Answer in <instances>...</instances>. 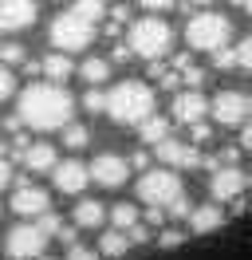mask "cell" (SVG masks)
I'll list each match as a JSON object with an SVG mask.
<instances>
[{
	"instance_id": "cell-25",
	"label": "cell",
	"mask_w": 252,
	"mask_h": 260,
	"mask_svg": "<svg viewBox=\"0 0 252 260\" xmlns=\"http://www.w3.org/2000/svg\"><path fill=\"white\" fill-rule=\"evenodd\" d=\"M213 67H217V71H233V67H236V48H229V44L217 48V51H213Z\"/></svg>"
},
{
	"instance_id": "cell-9",
	"label": "cell",
	"mask_w": 252,
	"mask_h": 260,
	"mask_svg": "<svg viewBox=\"0 0 252 260\" xmlns=\"http://www.w3.org/2000/svg\"><path fill=\"white\" fill-rule=\"evenodd\" d=\"M209 111H213V118H217L220 126H240V122H248V95L229 87V91H220L209 103Z\"/></svg>"
},
{
	"instance_id": "cell-10",
	"label": "cell",
	"mask_w": 252,
	"mask_h": 260,
	"mask_svg": "<svg viewBox=\"0 0 252 260\" xmlns=\"http://www.w3.org/2000/svg\"><path fill=\"white\" fill-rule=\"evenodd\" d=\"M248 189V174L240 166H217L213 178H209V193L213 201H236V197Z\"/></svg>"
},
{
	"instance_id": "cell-27",
	"label": "cell",
	"mask_w": 252,
	"mask_h": 260,
	"mask_svg": "<svg viewBox=\"0 0 252 260\" xmlns=\"http://www.w3.org/2000/svg\"><path fill=\"white\" fill-rule=\"evenodd\" d=\"M236 67H240V71H252V36H244V40L236 44Z\"/></svg>"
},
{
	"instance_id": "cell-19",
	"label": "cell",
	"mask_w": 252,
	"mask_h": 260,
	"mask_svg": "<svg viewBox=\"0 0 252 260\" xmlns=\"http://www.w3.org/2000/svg\"><path fill=\"white\" fill-rule=\"evenodd\" d=\"M173 130V118H166V114H150V118H142L138 122V138L142 146H158V142H166Z\"/></svg>"
},
{
	"instance_id": "cell-3",
	"label": "cell",
	"mask_w": 252,
	"mask_h": 260,
	"mask_svg": "<svg viewBox=\"0 0 252 260\" xmlns=\"http://www.w3.org/2000/svg\"><path fill=\"white\" fill-rule=\"evenodd\" d=\"M126 48L134 51L138 59H150V63H154V59H166V51L173 48V28L158 16V12H150V16H142V20L130 24Z\"/></svg>"
},
{
	"instance_id": "cell-4",
	"label": "cell",
	"mask_w": 252,
	"mask_h": 260,
	"mask_svg": "<svg viewBox=\"0 0 252 260\" xmlns=\"http://www.w3.org/2000/svg\"><path fill=\"white\" fill-rule=\"evenodd\" d=\"M94 32H99V20L83 16L75 4H71L67 12H59V16L51 20V28H47L55 51H83V48H91Z\"/></svg>"
},
{
	"instance_id": "cell-15",
	"label": "cell",
	"mask_w": 252,
	"mask_h": 260,
	"mask_svg": "<svg viewBox=\"0 0 252 260\" xmlns=\"http://www.w3.org/2000/svg\"><path fill=\"white\" fill-rule=\"evenodd\" d=\"M36 24V0H0V32H24Z\"/></svg>"
},
{
	"instance_id": "cell-36",
	"label": "cell",
	"mask_w": 252,
	"mask_h": 260,
	"mask_svg": "<svg viewBox=\"0 0 252 260\" xmlns=\"http://www.w3.org/2000/svg\"><path fill=\"white\" fill-rule=\"evenodd\" d=\"M130 170H142V174H146V170H150V154H146V150H134V158H130Z\"/></svg>"
},
{
	"instance_id": "cell-14",
	"label": "cell",
	"mask_w": 252,
	"mask_h": 260,
	"mask_svg": "<svg viewBox=\"0 0 252 260\" xmlns=\"http://www.w3.org/2000/svg\"><path fill=\"white\" fill-rule=\"evenodd\" d=\"M51 209V197L47 189L32 185V181H16V193H12V213L16 217H40V213Z\"/></svg>"
},
{
	"instance_id": "cell-31",
	"label": "cell",
	"mask_w": 252,
	"mask_h": 260,
	"mask_svg": "<svg viewBox=\"0 0 252 260\" xmlns=\"http://www.w3.org/2000/svg\"><path fill=\"white\" fill-rule=\"evenodd\" d=\"M12 91H16V75L8 71V63H0V103L12 95Z\"/></svg>"
},
{
	"instance_id": "cell-33",
	"label": "cell",
	"mask_w": 252,
	"mask_h": 260,
	"mask_svg": "<svg viewBox=\"0 0 252 260\" xmlns=\"http://www.w3.org/2000/svg\"><path fill=\"white\" fill-rule=\"evenodd\" d=\"M126 237H130V244H146V241H150V229L138 221L134 229H126Z\"/></svg>"
},
{
	"instance_id": "cell-41",
	"label": "cell",
	"mask_w": 252,
	"mask_h": 260,
	"mask_svg": "<svg viewBox=\"0 0 252 260\" xmlns=\"http://www.w3.org/2000/svg\"><path fill=\"white\" fill-rule=\"evenodd\" d=\"M248 114H252V95H248Z\"/></svg>"
},
{
	"instance_id": "cell-8",
	"label": "cell",
	"mask_w": 252,
	"mask_h": 260,
	"mask_svg": "<svg viewBox=\"0 0 252 260\" xmlns=\"http://www.w3.org/2000/svg\"><path fill=\"white\" fill-rule=\"evenodd\" d=\"M87 170H91V181H94V185H103V189H122L126 178H130V162H126L122 154H110V150H107V154H99Z\"/></svg>"
},
{
	"instance_id": "cell-17",
	"label": "cell",
	"mask_w": 252,
	"mask_h": 260,
	"mask_svg": "<svg viewBox=\"0 0 252 260\" xmlns=\"http://www.w3.org/2000/svg\"><path fill=\"white\" fill-rule=\"evenodd\" d=\"M20 162L28 166L32 174H51L59 158H55V146H51V142H32V146L24 150V158H20Z\"/></svg>"
},
{
	"instance_id": "cell-37",
	"label": "cell",
	"mask_w": 252,
	"mask_h": 260,
	"mask_svg": "<svg viewBox=\"0 0 252 260\" xmlns=\"http://www.w3.org/2000/svg\"><path fill=\"white\" fill-rule=\"evenodd\" d=\"M4 185H12V166H8V158L0 154V189H4Z\"/></svg>"
},
{
	"instance_id": "cell-29",
	"label": "cell",
	"mask_w": 252,
	"mask_h": 260,
	"mask_svg": "<svg viewBox=\"0 0 252 260\" xmlns=\"http://www.w3.org/2000/svg\"><path fill=\"white\" fill-rule=\"evenodd\" d=\"M189 213H193V205H189V197H185V193L177 197L173 205H166V217H173V221H181V217H189Z\"/></svg>"
},
{
	"instance_id": "cell-21",
	"label": "cell",
	"mask_w": 252,
	"mask_h": 260,
	"mask_svg": "<svg viewBox=\"0 0 252 260\" xmlns=\"http://www.w3.org/2000/svg\"><path fill=\"white\" fill-rule=\"evenodd\" d=\"M126 248H130V237H126L122 229H107V233L99 237V252H103V256H110V260H122Z\"/></svg>"
},
{
	"instance_id": "cell-11",
	"label": "cell",
	"mask_w": 252,
	"mask_h": 260,
	"mask_svg": "<svg viewBox=\"0 0 252 260\" xmlns=\"http://www.w3.org/2000/svg\"><path fill=\"white\" fill-rule=\"evenodd\" d=\"M154 154H158V162L170 166V170H197V166H201V154H197V146H193V142H177V138L158 142Z\"/></svg>"
},
{
	"instance_id": "cell-2",
	"label": "cell",
	"mask_w": 252,
	"mask_h": 260,
	"mask_svg": "<svg viewBox=\"0 0 252 260\" xmlns=\"http://www.w3.org/2000/svg\"><path fill=\"white\" fill-rule=\"evenodd\" d=\"M154 107H158L154 87L142 79H122L107 91V114H110V122H118V126H138L142 118L154 114Z\"/></svg>"
},
{
	"instance_id": "cell-40",
	"label": "cell",
	"mask_w": 252,
	"mask_h": 260,
	"mask_svg": "<svg viewBox=\"0 0 252 260\" xmlns=\"http://www.w3.org/2000/svg\"><path fill=\"white\" fill-rule=\"evenodd\" d=\"M189 4H197V8H209V4H213V0H189Z\"/></svg>"
},
{
	"instance_id": "cell-23",
	"label": "cell",
	"mask_w": 252,
	"mask_h": 260,
	"mask_svg": "<svg viewBox=\"0 0 252 260\" xmlns=\"http://www.w3.org/2000/svg\"><path fill=\"white\" fill-rule=\"evenodd\" d=\"M142 221V213H138V205H130V201H118V205H114V209H110V225L114 229H134Z\"/></svg>"
},
{
	"instance_id": "cell-35",
	"label": "cell",
	"mask_w": 252,
	"mask_h": 260,
	"mask_svg": "<svg viewBox=\"0 0 252 260\" xmlns=\"http://www.w3.org/2000/svg\"><path fill=\"white\" fill-rule=\"evenodd\" d=\"M130 55H134V51L126 48V44H114V51H110V63H130Z\"/></svg>"
},
{
	"instance_id": "cell-30",
	"label": "cell",
	"mask_w": 252,
	"mask_h": 260,
	"mask_svg": "<svg viewBox=\"0 0 252 260\" xmlns=\"http://www.w3.org/2000/svg\"><path fill=\"white\" fill-rule=\"evenodd\" d=\"M67 260H103L99 248H87V244H71L67 248Z\"/></svg>"
},
{
	"instance_id": "cell-28",
	"label": "cell",
	"mask_w": 252,
	"mask_h": 260,
	"mask_svg": "<svg viewBox=\"0 0 252 260\" xmlns=\"http://www.w3.org/2000/svg\"><path fill=\"white\" fill-rule=\"evenodd\" d=\"M181 241H185L181 229H162V233H158V248H177Z\"/></svg>"
},
{
	"instance_id": "cell-39",
	"label": "cell",
	"mask_w": 252,
	"mask_h": 260,
	"mask_svg": "<svg viewBox=\"0 0 252 260\" xmlns=\"http://www.w3.org/2000/svg\"><path fill=\"white\" fill-rule=\"evenodd\" d=\"M229 4H233V8H240V12H248V16H252V0H229Z\"/></svg>"
},
{
	"instance_id": "cell-26",
	"label": "cell",
	"mask_w": 252,
	"mask_h": 260,
	"mask_svg": "<svg viewBox=\"0 0 252 260\" xmlns=\"http://www.w3.org/2000/svg\"><path fill=\"white\" fill-rule=\"evenodd\" d=\"M83 107L91 114H99V111H107V91H99V87H91L87 95H83Z\"/></svg>"
},
{
	"instance_id": "cell-34",
	"label": "cell",
	"mask_w": 252,
	"mask_h": 260,
	"mask_svg": "<svg viewBox=\"0 0 252 260\" xmlns=\"http://www.w3.org/2000/svg\"><path fill=\"white\" fill-rule=\"evenodd\" d=\"M138 4L146 8V12H166V8H173L177 0H138Z\"/></svg>"
},
{
	"instance_id": "cell-6",
	"label": "cell",
	"mask_w": 252,
	"mask_h": 260,
	"mask_svg": "<svg viewBox=\"0 0 252 260\" xmlns=\"http://www.w3.org/2000/svg\"><path fill=\"white\" fill-rule=\"evenodd\" d=\"M181 193H185V185H181V178H177V170H170V166L146 170V174L138 178V197L146 201V205L166 209V205H173Z\"/></svg>"
},
{
	"instance_id": "cell-22",
	"label": "cell",
	"mask_w": 252,
	"mask_h": 260,
	"mask_svg": "<svg viewBox=\"0 0 252 260\" xmlns=\"http://www.w3.org/2000/svg\"><path fill=\"white\" fill-rule=\"evenodd\" d=\"M79 75L91 83V87H99V83H107V79H110V59H107V55H91V59H83Z\"/></svg>"
},
{
	"instance_id": "cell-24",
	"label": "cell",
	"mask_w": 252,
	"mask_h": 260,
	"mask_svg": "<svg viewBox=\"0 0 252 260\" xmlns=\"http://www.w3.org/2000/svg\"><path fill=\"white\" fill-rule=\"evenodd\" d=\"M87 142H91V130L87 126H79V122H67V126H63V146L67 150H83Z\"/></svg>"
},
{
	"instance_id": "cell-5",
	"label": "cell",
	"mask_w": 252,
	"mask_h": 260,
	"mask_svg": "<svg viewBox=\"0 0 252 260\" xmlns=\"http://www.w3.org/2000/svg\"><path fill=\"white\" fill-rule=\"evenodd\" d=\"M229 36H233V20L220 16V12H209V8H201V12H193L185 24V44L193 51H213L225 48L229 44Z\"/></svg>"
},
{
	"instance_id": "cell-12",
	"label": "cell",
	"mask_w": 252,
	"mask_h": 260,
	"mask_svg": "<svg viewBox=\"0 0 252 260\" xmlns=\"http://www.w3.org/2000/svg\"><path fill=\"white\" fill-rule=\"evenodd\" d=\"M51 181H55V189L67 197H79L83 189H87V181H91V170L79 162V158H67V162H55V170H51Z\"/></svg>"
},
{
	"instance_id": "cell-42",
	"label": "cell",
	"mask_w": 252,
	"mask_h": 260,
	"mask_svg": "<svg viewBox=\"0 0 252 260\" xmlns=\"http://www.w3.org/2000/svg\"><path fill=\"white\" fill-rule=\"evenodd\" d=\"M248 189H252V174H248Z\"/></svg>"
},
{
	"instance_id": "cell-1",
	"label": "cell",
	"mask_w": 252,
	"mask_h": 260,
	"mask_svg": "<svg viewBox=\"0 0 252 260\" xmlns=\"http://www.w3.org/2000/svg\"><path fill=\"white\" fill-rule=\"evenodd\" d=\"M20 122L32 130H63L71 118H75V99L67 95V87L63 83H28L24 87V95H20Z\"/></svg>"
},
{
	"instance_id": "cell-38",
	"label": "cell",
	"mask_w": 252,
	"mask_h": 260,
	"mask_svg": "<svg viewBox=\"0 0 252 260\" xmlns=\"http://www.w3.org/2000/svg\"><path fill=\"white\" fill-rule=\"evenodd\" d=\"M240 150H252V118L240 122Z\"/></svg>"
},
{
	"instance_id": "cell-20",
	"label": "cell",
	"mask_w": 252,
	"mask_h": 260,
	"mask_svg": "<svg viewBox=\"0 0 252 260\" xmlns=\"http://www.w3.org/2000/svg\"><path fill=\"white\" fill-rule=\"evenodd\" d=\"M71 217H75V229H103V221H107V205H103V201H91V197H83Z\"/></svg>"
},
{
	"instance_id": "cell-32",
	"label": "cell",
	"mask_w": 252,
	"mask_h": 260,
	"mask_svg": "<svg viewBox=\"0 0 252 260\" xmlns=\"http://www.w3.org/2000/svg\"><path fill=\"white\" fill-rule=\"evenodd\" d=\"M189 134H193V146H201V142H209V138H213V130L205 126V118H201V122H193V126H189Z\"/></svg>"
},
{
	"instance_id": "cell-16",
	"label": "cell",
	"mask_w": 252,
	"mask_h": 260,
	"mask_svg": "<svg viewBox=\"0 0 252 260\" xmlns=\"http://www.w3.org/2000/svg\"><path fill=\"white\" fill-rule=\"evenodd\" d=\"M189 229L193 233H217L225 225V209H220V201H209V205H193V213L185 217Z\"/></svg>"
},
{
	"instance_id": "cell-13",
	"label": "cell",
	"mask_w": 252,
	"mask_h": 260,
	"mask_svg": "<svg viewBox=\"0 0 252 260\" xmlns=\"http://www.w3.org/2000/svg\"><path fill=\"white\" fill-rule=\"evenodd\" d=\"M205 111H209V103L197 87H185V91H177L173 95V107H170V118L173 122H181V126H193V122H201Z\"/></svg>"
},
{
	"instance_id": "cell-18",
	"label": "cell",
	"mask_w": 252,
	"mask_h": 260,
	"mask_svg": "<svg viewBox=\"0 0 252 260\" xmlns=\"http://www.w3.org/2000/svg\"><path fill=\"white\" fill-rule=\"evenodd\" d=\"M40 75H44L47 83H67L75 75V63L67 59V51H51V55L40 59Z\"/></svg>"
},
{
	"instance_id": "cell-7",
	"label": "cell",
	"mask_w": 252,
	"mask_h": 260,
	"mask_svg": "<svg viewBox=\"0 0 252 260\" xmlns=\"http://www.w3.org/2000/svg\"><path fill=\"white\" fill-rule=\"evenodd\" d=\"M47 241H51V237H47L36 221H24V225H16L12 233L4 237V252L12 260H36V256H44Z\"/></svg>"
}]
</instances>
